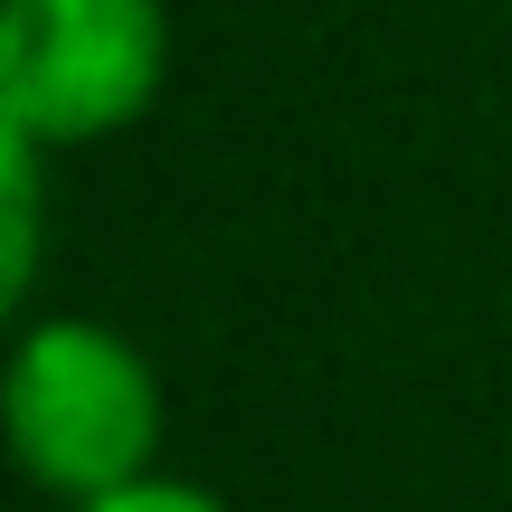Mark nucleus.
<instances>
[{
  "mask_svg": "<svg viewBox=\"0 0 512 512\" xmlns=\"http://www.w3.org/2000/svg\"><path fill=\"white\" fill-rule=\"evenodd\" d=\"M0 418H10V456L38 494L67 512L124 494V484L162 475V370L133 332L95 323V313H38L10 342V380H0Z\"/></svg>",
  "mask_w": 512,
  "mask_h": 512,
  "instance_id": "nucleus-1",
  "label": "nucleus"
},
{
  "mask_svg": "<svg viewBox=\"0 0 512 512\" xmlns=\"http://www.w3.org/2000/svg\"><path fill=\"white\" fill-rule=\"evenodd\" d=\"M171 76L162 0H0V133L86 152L133 133Z\"/></svg>",
  "mask_w": 512,
  "mask_h": 512,
  "instance_id": "nucleus-2",
  "label": "nucleus"
},
{
  "mask_svg": "<svg viewBox=\"0 0 512 512\" xmlns=\"http://www.w3.org/2000/svg\"><path fill=\"white\" fill-rule=\"evenodd\" d=\"M38 171H48V152L29 143V133H0V304H29L38 285Z\"/></svg>",
  "mask_w": 512,
  "mask_h": 512,
  "instance_id": "nucleus-3",
  "label": "nucleus"
},
{
  "mask_svg": "<svg viewBox=\"0 0 512 512\" xmlns=\"http://www.w3.org/2000/svg\"><path fill=\"white\" fill-rule=\"evenodd\" d=\"M86 512H228L209 484H181V475H143V484H124V494H105V503H86Z\"/></svg>",
  "mask_w": 512,
  "mask_h": 512,
  "instance_id": "nucleus-4",
  "label": "nucleus"
}]
</instances>
